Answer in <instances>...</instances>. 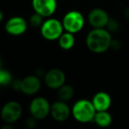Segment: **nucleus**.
<instances>
[{"mask_svg":"<svg viewBox=\"0 0 129 129\" xmlns=\"http://www.w3.org/2000/svg\"><path fill=\"white\" fill-rule=\"evenodd\" d=\"M112 34L106 28H93L88 33L85 43L90 52L102 54L110 48Z\"/></svg>","mask_w":129,"mask_h":129,"instance_id":"f257e3e1","label":"nucleus"},{"mask_svg":"<svg viewBox=\"0 0 129 129\" xmlns=\"http://www.w3.org/2000/svg\"><path fill=\"white\" fill-rule=\"evenodd\" d=\"M97 112L91 101L87 99H80L74 104L71 113L74 119L81 123H88L93 121Z\"/></svg>","mask_w":129,"mask_h":129,"instance_id":"f03ea898","label":"nucleus"},{"mask_svg":"<svg viewBox=\"0 0 129 129\" xmlns=\"http://www.w3.org/2000/svg\"><path fill=\"white\" fill-rule=\"evenodd\" d=\"M63 26L61 21L57 19L49 18L44 20L43 24L41 26V36L47 41H55L60 38L63 34Z\"/></svg>","mask_w":129,"mask_h":129,"instance_id":"7ed1b4c3","label":"nucleus"},{"mask_svg":"<svg viewBox=\"0 0 129 129\" xmlns=\"http://www.w3.org/2000/svg\"><path fill=\"white\" fill-rule=\"evenodd\" d=\"M61 23L66 32L77 34L83 28L85 19L81 12L73 10L70 11L65 14Z\"/></svg>","mask_w":129,"mask_h":129,"instance_id":"20e7f679","label":"nucleus"},{"mask_svg":"<svg viewBox=\"0 0 129 129\" xmlns=\"http://www.w3.org/2000/svg\"><path fill=\"white\" fill-rule=\"evenodd\" d=\"M50 109H51V105L48 99L43 97L34 98L29 105L31 115L38 120L46 119L50 114Z\"/></svg>","mask_w":129,"mask_h":129,"instance_id":"39448f33","label":"nucleus"},{"mask_svg":"<svg viewBox=\"0 0 129 129\" xmlns=\"http://www.w3.org/2000/svg\"><path fill=\"white\" fill-rule=\"evenodd\" d=\"M23 109L21 105L17 101H9L4 105L0 110L1 119L8 124L16 122L22 115Z\"/></svg>","mask_w":129,"mask_h":129,"instance_id":"423d86ee","label":"nucleus"},{"mask_svg":"<svg viewBox=\"0 0 129 129\" xmlns=\"http://www.w3.org/2000/svg\"><path fill=\"white\" fill-rule=\"evenodd\" d=\"M87 20L93 28H105L110 20V16L103 8H93L88 13Z\"/></svg>","mask_w":129,"mask_h":129,"instance_id":"0eeeda50","label":"nucleus"},{"mask_svg":"<svg viewBox=\"0 0 129 129\" xmlns=\"http://www.w3.org/2000/svg\"><path fill=\"white\" fill-rule=\"evenodd\" d=\"M5 30L8 34L12 36H19L24 34L27 30V22L22 17L14 16L5 22Z\"/></svg>","mask_w":129,"mask_h":129,"instance_id":"6e6552de","label":"nucleus"},{"mask_svg":"<svg viewBox=\"0 0 129 129\" xmlns=\"http://www.w3.org/2000/svg\"><path fill=\"white\" fill-rule=\"evenodd\" d=\"M44 83L48 88L52 90H56L65 84L66 81V76L64 72L59 69H51L45 73Z\"/></svg>","mask_w":129,"mask_h":129,"instance_id":"1a4fd4ad","label":"nucleus"},{"mask_svg":"<svg viewBox=\"0 0 129 129\" xmlns=\"http://www.w3.org/2000/svg\"><path fill=\"white\" fill-rule=\"evenodd\" d=\"M32 6L34 12H37L43 18H49L57 9L56 0H32Z\"/></svg>","mask_w":129,"mask_h":129,"instance_id":"9d476101","label":"nucleus"},{"mask_svg":"<svg viewBox=\"0 0 129 129\" xmlns=\"http://www.w3.org/2000/svg\"><path fill=\"white\" fill-rule=\"evenodd\" d=\"M71 110L65 101L58 100L51 105L50 115L54 120L58 122H63L70 118Z\"/></svg>","mask_w":129,"mask_h":129,"instance_id":"9b49d317","label":"nucleus"},{"mask_svg":"<svg viewBox=\"0 0 129 129\" xmlns=\"http://www.w3.org/2000/svg\"><path fill=\"white\" fill-rule=\"evenodd\" d=\"M41 87V81L36 75H30L21 79L20 91L26 95L36 94Z\"/></svg>","mask_w":129,"mask_h":129,"instance_id":"f8f14e48","label":"nucleus"},{"mask_svg":"<svg viewBox=\"0 0 129 129\" xmlns=\"http://www.w3.org/2000/svg\"><path fill=\"white\" fill-rule=\"evenodd\" d=\"M91 102L97 112L107 111L112 105V98L107 92L99 91L93 96Z\"/></svg>","mask_w":129,"mask_h":129,"instance_id":"ddd939ff","label":"nucleus"},{"mask_svg":"<svg viewBox=\"0 0 129 129\" xmlns=\"http://www.w3.org/2000/svg\"><path fill=\"white\" fill-rule=\"evenodd\" d=\"M93 122L100 127H108L112 122V117L107 111H100L96 112Z\"/></svg>","mask_w":129,"mask_h":129,"instance_id":"4468645a","label":"nucleus"},{"mask_svg":"<svg viewBox=\"0 0 129 129\" xmlns=\"http://www.w3.org/2000/svg\"><path fill=\"white\" fill-rule=\"evenodd\" d=\"M76 39L74 34L65 32L58 39V45L63 50H70L75 46Z\"/></svg>","mask_w":129,"mask_h":129,"instance_id":"2eb2a0df","label":"nucleus"},{"mask_svg":"<svg viewBox=\"0 0 129 129\" xmlns=\"http://www.w3.org/2000/svg\"><path fill=\"white\" fill-rule=\"evenodd\" d=\"M74 94H75V90L74 88L70 84H63L61 87L58 89L57 95L60 100L61 101H69L73 98Z\"/></svg>","mask_w":129,"mask_h":129,"instance_id":"dca6fc26","label":"nucleus"},{"mask_svg":"<svg viewBox=\"0 0 129 129\" xmlns=\"http://www.w3.org/2000/svg\"><path fill=\"white\" fill-rule=\"evenodd\" d=\"M12 76L10 71L7 70H3L0 69V86H5V85L12 84Z\"/></svg>","mask_w":129,"mask_h":129,"instance_id":"f3484780","label":"nucleus"},{"mask_svg":"<svg viewBox=\"0 0 129 129\" xmlns=\"http://www.w3.org/2000/svg\"><path fill=\"white\" fill-rule=\"evenodd\" d=\"M43 22H44L43 17L37 12H34L29 19V24L33 27H41Z\"/></svg>","mask_w":129,"mask_h":129,"instance_id":"a211bd4d","label":"nucleus"},{"mask_svg":"<svg viewBox=\"0 0 129 129\" xmlns=\"http://www.w3.org/2000/svg\"><path fill=\"white\" fill-rule=\"evenodd\" d=\"M119 27H120V25H119V21H118L116 19L110 18V20H109L108 24H107V26L105 28H106L110 33H116L119 31Z\"/></svg>","mask_w":129,"mask_h":129,"instance_id":"6ab92c4d","label":"nucleus"},{"mask_svg":"<svg viewBox=\"0 0 129 129\" xmlns=\"http://www.w3.org/2000/svg\"><path fill=\"white\" fill-rule=\"evenodd\" d=\"M122 47V44L121 42L117 39H112V42H111V45H110V48L114 51H118Z\"/></svg>","mask_w":129,"mask_h":129,"instance_id":"aec40b11","label":"nucleus"},{"mask_svg":"<svg viewBox=\"0 0 129 129\" xmlns=\"http://www.w3.org/2000/svg\"><path fill=\"white\" fill-rule=\"evenodd\" d=\"M37 119H35L34 117H33L31 115V117H29L28 119L26 120V126L29 129H34L36 126V123H37Z\"/></svg>","mask_w":129,"mask_h":129,"instance_id":"412c9836","label":"nucleus"},{"mask_svg":"<svg viewBox=\"0 0 129 129\" xmlns=\"http://www.w3.org/2000/svg\"><path fill=\"white\" fill-rule=\"evenodd\" d=\"M12 86L14 90L20 91L21 89V79H14L12 83Z\"/></svg>","mask_w":129,"mask_h":129,"instance_id":"4be33fe9","label":"nucleus"},{"mask_svg":"<svg viewBox=\"0 0 129 129\" xmlns=\"http://www.w3.org/2000/svg\"><path fill=\"white\" fill-rule=\"evenodd\" d=\"M45 73H46V72H45L42 69H38V70H36V72H35V75L37 76V77H44Z\"/></svg>","mask_w":129,"mask_h":129,"instance_id":"5701e85b","label":"nucleus"},{"mask_svg":"<svg viewBox=\"0 0 129 129\" xmlns=\"http://www.w3.org/2000/svg\"><path fill=\"white\" fill-rule=\"evenodd\" d=\"M1 129H14V127L11 124H8V123H6V124L4 125V126H2Z\"/></svg>","mask_w":129,"mask_h":129,"instance_id":"b1692460","label":"nucleus"},{"mask_svg":"<svg viewBox=\"0 0 129 129\" xmlns=\"http://www.w3.org/2000/svg\"><path fill=\"white\" fill-rule=\"evenodd\" d=\"M124 15L126 17V19L129 20V8H126L124 10Z\"/></svg>","mask_w":129,"mask_h":129,"instance_id":"393cba45","label":"nucleus"},{"mask_svg":"<svg viewBox=\"0 0 129 129\" xmlns=\"http://www.w3.org/2000/svg\"><path fill=\"white\" fill-rule=\"evenodd\" d=\"M3 19H4V13H3V12L0 10V23L3 21Z\"/></svg>","mask_w":129,"mask_h":129,"instance_id":"a878e982","label":"nucleus"},{"mask_svg":"<svg viewBox=\"0 0 129 129\" xmlns=\"http://www.w3.org/2000/svg\"><path fill=\"white\" fill-rule=\"evenodd\" d=\"M0 69H1V59H0Z\"/></svg>","mask_w":129,"mask_h":129,"instance_id":"bb28decb","label":"nucleus"},{"mask_svg":"<svg viewBox=\"0 0 129 129\" xmlns=\"http://www.w3.org/2000/svg\"><path fill=\"white\" fill-rule=\"evenodd\" d=\"M0 118H1V114H0Z\"/></svg>","mask_w":129,"mask_h":129,"instance_id":"cd10ccee","label":"nucleus"}]
</instances>
